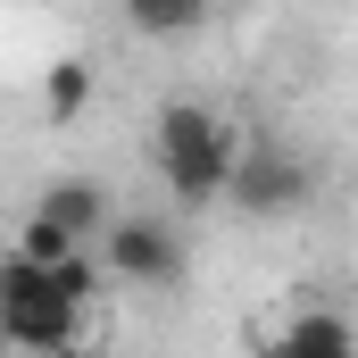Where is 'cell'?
I'll return each instance as SVG.
<instances>
[{
  "instance_id": "1",
  "label": "cell",
  "mask_w": 358,
  "mask_h": 358,
  "mask_svg": "<svg viewBox=\"0 0 358 358\" xmlns=\"http://www.w3.org/2000/svg\"><path fill=\"white\" fill-rule=\"evenodd\" d=\"M150 159H159L167 192H176V208H217L225 183H234V167H242V142H234V125H225L217 108L176 100V108H159Z\"/></svg>"
},
{
  "instance_id": "2",
  "label": "cell",
  "mask_w": 358,
  "mask_h": 358,
  "mask_svg": "<svg viewBox=\"0 0 358 358\" xmlns=\"http://www.w3.org/2000/svg\"><path fill=\"white\" fill-rule=\"evenodd\" d=\"M92 234H108V192H100L92 176H67V183H50V192L34 200V217L17 225V250L67 259V250H84Z\"/></svg>"
},
{
  "instance_id": "3",
  "label": "cell",
  "mask_w": 358,
  "mask_h": 358,
  "mask_svg": "<svg viewBox=\"0 0 358 358\" xmlns=\"http://www.w3.org/2000/svg\"><path fill=\"white\" fill-rule=\"evenodd\" d=\"M100 259H108V275H125L134 292H167V283H183V234L159 225V217H108Z\"/></svg>"
},
{
  "instance_id": "4",
  "label": "cell",
  "mask_w": 358,
  "mask_h": 358,
  "mask_svg": "<svg viewBox=\"0 0 358 358\" xmlns=\"http://www.w3.org/2000/svg\"><path fill=\"white\" fill-rule=\"evenodd\" d=\"M308 192H317L308 159H292V150H275V142L242 150V167L225 183V200H234L242 217H292V208H308Z\"/></svg>"
},
{
  "instance_id": "5",
  "label": "cell",
  "mask_w": 358,
  "mask_h": 358,
  "mask_svg": "<svg viewBox=\"0 0 358 358\" xmlns=\"http://www.w3.org/2000/svg\"><path fill=\"white\" fill-rule=\"evenodd\" d=\"M0 342L34 358H67L84 342V308L76 300H0Z\"/></svg>"
},
{
  "instance_id": "6",
  "label": "cell",
  "mask_w": 358,
  "mask_h": 358,
  "mask_svg": "<svg viewBox=\"0 0 358 358\" xmlns=\"http://www.w3.org/2000/svg\"><path fill=\"white\" fill-rule=\"evenodd\" d=\"M275 350H308V358H350L358 350V325L334 317V308H300L292 325H275Z\"/></svg>"
},
{
  "instance_id": "7",
  "label": "cell",
  "mask_w": 358,
  "mask_h": 358,
  "mask_svg": "<svg viewBox=\"0 0 358 358\" xmlns=\"http://www.w3.org/2000/svg\"><path fill=\"white\" fill-rule=\"evenodd\" d=\"M125 25L150 34V42H183L208 25V0H125Z\"/></svg>"
},
{
  "instance_id": "8",
  "label": "cell",
  "mask_w": 358,
  "mask_h": 358,
  "mask_svg": "<svg viewBox=\"0 0 358 358\" xmlns=\"http://www.w3.org/2000/svg\"><path fill=\"white\" fill-rule=\"evenodd\" d=\"M84 100H92V67L84 59L50 67V117H84Z\"/></svg>"
}]
</instances>
